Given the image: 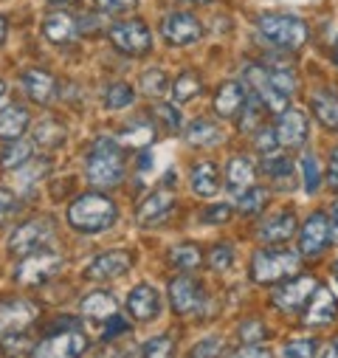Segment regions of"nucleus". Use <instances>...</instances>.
Masks as SVG:
<instances>
[{"label": "nucleus", "mask_w": 338, "mask_h": 358, "mask_svg": "<svg viewBox=\"0 0 338 358\" xmlns=\"http://www.w3.org/2000/svg\"><path fill=\"white\" fill-rule=\"evenodd\" d=\"M29 110L20 102H12L0 110V141H17L23 138V133L29 130Z\"/></svg>", "instance_id": "25"}, {"label": "nucleus", "mask_w": 338, "mask_h": 358, "mask_svg": "<svg viewBox=\"0 0 338 358\" xmlns=\"http://www.w3.org/2000/svg\"><path fill=\"white\" fill-rule=\"evenodd\" d=\"M257 31L277 48H285V51H296L307 43L310 37V29L302 17L296 15H285V12H268V15H260L257 17Z\"/></svg>", "instance_id": "4"}, {"label": "nucleus", "mask_w": 338, "mask_h": 358, "mask_svg": "<svg viewBox=\"0 0 338 358\" xmlns=\"http://www.w3.org/2000/svg\"><path fill=\"white\" fill-rule=\"evenodd\" d=\"M172 209H175V195L166 192V189H155V192H149V195L138 203V209H135V223H138L141 229H149V226L161 223Z\"/></svg>", "instance_id": "21"}, {"label": "nucleus", "mask_w": 338, "mask_h": 358, "mask_svg": "<svg viewBox=\"0 0 338 358\" xmlns=\"http://www.w3.org/2000/svg\"><path fill=\"white\" fill-rule=\"evenodd\" d=\"M82 0H48V6L54 9H71V6H79Z\"/></svg>", "instance_id": "55"}, {"label": "nucleus", "mask_w": 338, "mask_h": 358, "mask_svg": "<svg viewBox=\"0 0 338 358\" xmlns=\"http://www.w3.org/2000/svg\"><path fill=\"white\" fill-rule=\"evenodd\" d=\"M169 262H172L178 271L189 274V271H198V268L203 265V254L195 243H184V245H175L172 251H169Z\"/></svg>", "instance_id": "33"}, {"label": "nucleus", "mask_w": 338, "mask_h": 358, "mask_svg": "<svg viewBox=\"0 0 338 358\" xmlns=\"http://www.w3.org/2000/svg\"><path fill=\"white\" fill-rule=\"evenodd\" d=\"M330 234H332V240L338 243V198L332 201V206H330Z\"/></svg>", "instance_id": "53"}, {"label": "nucleus", "mask_w": 338, "mask_h": 358, "mask_svg": "<svg viewBox=\"0 0 338 358\" xmlns=\"http://www.w3.org/2000/svg\"><path fill=\"white\" fill-rule=\"evenodd\" d=\"M186 141L192 147H217L223 141V130L209 119H198L186 127Z\"/></svg>", "instance_id": "28"}, {"label": "nucleus", "mask_w": 338, "mask_h": 358, "mask_svg": "<svg viewBox=\"0 0 338 358\" xmlns=\"http://www.w3.org/2000/svg\"><path fill=\"white\" fill-rule=\"evenodd\" d=\"M332 234H330V217L327 212H313L304 217L302 229H299V254L304 259H313V257H321L330 245Z\"/></svg>", "instance_id": "12"}, {"label": "nucleus", "mask_w": 338, "mask_h": 358, "mask_svg": "<svg viewBox=\"0 0 338 358\" xmlns=\"http://www.w3.org/2000/svg\"><path fill=\"white\" fill-rule=\"evenodd\" d=\"M40 319V308L29 299H0V336H17Z\"/></svg>", "instance_id": "14"}, {"label": "nucleus", "mask_w": 338, "mask_h": 358, "mask_svg": "<svg viewBox=\"0 0 338 358\" xmlns=\"http://www.w3.org/2000/svg\"><path fill=\"white\" fill-rule=\"evenodd\" d=\"M189 187L198 198H214L220 192V169L214 161H200L189 169Z\"/></svg>", "instance_id": "24"}, {"label": "nucleus", "mask_w": 338, "mask_h": 358, "mask_svg": "<svg viewBox=\"0 0 338 358\" xmlns=\"http://www.w3.org/2000/svg\"><path fill=\"white\" fill-rule=\"evenodd\" d=\"M116 220L119 209L105 192H82L68 206V226L79 234H102Z\"/></svg>", "instance_id": "1"}, {"label": "nucleus", "mask_w": 338, "mask_h": 358, "mask_svg": "<svg viewBox=\"0 0 338 358\" xmlns=\"http://www.w3.org/2000/svg\"><path fill=\"white\" fill-rule=\"evenodd\" d=\"M135 102V91L127 82H113L108 91H105V108L108 110H124Z\"/></svg>", "instance_id": "37"}, {"label": "nucleus", "mask_w": 338, "mask_h": 358, "mask_svg": "<svg viewBox=\"0 0 338 358\" xmlns=\"http://www.w3.org/2000/svg\"><path fill=\"white\" fill-rule=\"evenodd\" d=\"M332 274H335V277H338V259H335V262H332Z\"/></svg>", "instance_id": "59"}, {"label": "nucleus", "mask_w": 338, "mask_h": 358, "mask_svg": "<svg viewBox=\"0 0 338 358\" xmlns=\"http://www.w3.org/2000/svg\"><path fill=\"white\" fill-rule=\"evenodd\" d=\"M313 113L318 119L321 127L338 133V94L330 91V87H321V91L313 96Z\"/></svg>", "instance_id": "27"}, {"label": "nucleus", "mask_w": 338, "mask_h": 358, "mask_svg": "<svg viewBox=\"0 0 338 358\" xmlns=\"http://www.w3.org/2000/svg\"><path fill=\"white\" fill-rule=\"evenodd\" d=\"M254 147H257V152H263V155L277 152L282 147L279 136H277V127H257L254 130Z\"/></svg>", "instance_id": "44"}, {"label": "nucleus", "mask_w": 338, "mask_h": 358, "mask_svg": "<svg viewBox=\"0 0 338 358\" xmlns=\"http://www.w3.org/2000/svg\"><path fill=\"white\" fill-rule=\"evenodd\" d=\"M296 226H299L296 215H293L291 209H285V212H277V215L265 217V220L257 226V237H260L263 243L282 245L285 240H291V237L296 234Z\"/></svg>", "instance_id": "23"}, {"label": "nucleus", "mask_w": 338, "mask_h": 358, "mask_svg": "<svg viewBox=\"0 0 338 358\" xmlns=\"http://www.w3.org/2000/svg\"><path fill=\"white\" fill-rule=\"evenodd\" d=\"M318 341L316 338H291L282 347V358H316Z\"/></svg>", "instance_id": "42"}, {"label": "nucleus", "mask_w": 338, "mask_h": 358, "mask_svg": "<svg viewBox=\"0 0 338 358\" xmlns=\"http://www.w3.org/2000/svg\"><path fill=\"white\" fill-rule=\"evenodd\" d=\"M302 254L291 248H260L251 257V282L277 285L299 274Z\"/></svg>", "instance_id": "3"}, {"label": "nucleus", "mask_w": 338, "mask_h": 358, "mask_svg": "<svg viewBox=\"0 0 338 358\" xmlns=\"http://www.w3.org/2000/svg\"><path fill=\"white\" fill-rule=\"evenodd\" d=\"M152 116L161 122V127L163 130H169V133H178L181 130V113H178V108L175 105H169V102H158L155 108H152Z\"/></svg>", "instance_id": "41"}, {"label": "nucleus", "mask_w": 338, "mask_h": 358, "mask_svg": "<svg viewBox=\"0 0 338 358\" xmlns=\"http://www.w3.org/2000/svg\"><path fill=\"white\" fill-rule=\"evenodd\" d=\"M316 288H318V282L313 277H299L296 274V277H291V280H285L282 285L274 288L271 302L282 313H299V310H304V305L310 302Z\"/></svg>", "instance_id": "11"}, {"label": "nucleus", "mask_w": 338, "mask_h": 358, "mask_svg": "<svg viewBox=\"0 0 338 358\" xmlns=\"http://www.w3.org/2000/svg\"><path fill=\"white\" fill-rule=\"evenodd\" d=\"M65 136H68L65 124H59L57 119H45V122H40V124L34 127L31 144L40 147V150H54V147H59V144L65 141Z\"/></svg>", "instance_id": "29"}, {"label": "nucleus", "mask_w": 338, "mask_h": 358, "mask_svg": "<svg viewBox=\"0 0 338 358\" xmlns=\"http://www.w3.org/2000/svg\"><path fill=\"white\" fill-rule=\"evenodd\" d=\"M94 3L108 15H130L138 6V0H94Z\"/></svg>", "instance_id": "48"}, {"label": "nucleus", "mask_w": 338, "mask_h": 358, "mask_svg": "<svg viewBox=\"0 0 338 358\" xmlns=\"http://www.w3.org/2000/svg\"><path fill=\"white\" fill-rule=\"evenodd\" d=\"M65 265V257L59 251H51V248H40L34 254H26L20 257L17 268H15V282L23 285V288H34V285H43L48 282L51 277H57Z\"/></svg>", "instance_id": "5"}, {"label": "nucleus", "mask_w": 338, "mask_h": 358, "mask_svg": "<svg viewBox=\"0 0 338 358\" xmlns=\"http://www.w3.org/2000/svg\"><path fill=\"white\" fill-rule=\"evenodd\" d=\"M20 85H23V91L26 96L34 102V105H51L59 94V82L54 73L43 71V68H26L20 73Z\"/></svg>", "instance_id": "15"}, {"label": "nucleus", "mask_w": 338, "mask_h": 358, "mask_svg": "<svg viewBox=\"0 0 338 358\" xmlns=\"http://www.w3.org/2000/svg\"><path fill=\"white\" fill-rule=\"evenodd\" d=\"M338 319V302H335V296H332V291L330 288H316L313 291V296H310V302L304 305V310H302V322L307 324V327H327V324H332Z\"/></svg>", "instance_id": "16"}, {"label": "nucleus", "mask_w": 338, "mask_h": 358, "mask_svg": "<svg viewBox=\"0 0 338 358\" xmlns=\"http://www.w3.org/2000/svg\"><path fill=\"white\" fill-rule=\"evenodd\" d=\"M88 352V338L79 327H59L45 333L29 352V358H82Z\"/></svg>", "instance_id": "6"}, {"label": "nucleus", "mask_w": 338, "mask_h": 358, "mask_svg": "<svg viewBox=\"0 0 338 358\" xmlns=\"http://www.w3.org/2000/svg\"><path fill=\"white\" fill-rule=\"evenodd\" d=\"M130 330V324L124 322V316H110L108 322H105V330H102V341H113L119 333H127Z\"/></svg>", "instance_id": "50"}, {"label": "nucleus", "mask_w": 338, "mask_h": 358, "mask_svg": "<svg viewBox=\"0 0 338 358\" xmlns=\"http://www.w3.org/2000/svg\"><path fill=\"white\" fill-rule=\"evenodd\" d=\"M43 34L48 43L54 45H71L82 37V26H79V17L68 15L65 9H57L51 15H45L43 20Z\"/></svg>", "instance_id": "17"}, {"label": "nucleus", "mask_w": 338, "mask_h": 358, "mask_svg": "<svg viewBox=\"0 0 338 358\" xmlns=\"http://www.w3.org/2000/svg\"><path fill=\"white\" fill-rule=\"evenodd\" d=\"M110 43L116 45V51L127 54V57H144L152 51V31L144 20L133 17V20H119L110 26L108 31Z\"/></svg>", "instance_id": "8"}, {"label": "nucleus", "mask_w": 338, "mask_h": 358, "mask_svg": "<svg viewBox=\"0 0 338 358\" xmlns=\"http://www.w3.org/2000/svg\"><path fill=\"white\" fill-rule=\"evenodd\" d=\"M228 358H274V352L268 347H260V344H245L237 352H231Z\"/></svg>", "instance_id": "51"}, {"label": "nucleus", "mask_w": 338, "mask_h": 358, "mask_svg": "<svg viewBox=\"0 0 338 358\" xmlns=\"http://www.w3.org/2000/svg\"><path fill=\"white\" fill-rule=\"evenodd\" d=\"M152 141H155V127L147 119H135V122H127L122 127L119 144H124V147H147Z\"/></svg>", "instance_id": "30"}, {"label": "nucleus", "mask_w": 338, "mask_h": 358, "mask_svg": "<svg viewBox=\"0 0 338 358\" xmlns=\"http://www.w3.org/2000/svg\"><path fill=\"white\" fill-rule=\"evenodd\" d=\"M206 262H209L212 271H220V274H223V271H228V268L234 265V248H231L228 243H217V245L209 248Z\"/></svg>", "instance_id": "40"}, {"label": "nucleus", "mask_w": 338, "mask_h": 358, "mask_svg": "<svg viewBox=\"0 0 338 358\" xmlns=\"http://www.w3.org/2000/svg\"><path fill=\"white\" fill-rule=\"evenodd\" d=\"M84 178L96 189H113L124 181V150L116 138L99 136L84 161Z\"/></svg>", "instance_id": "2"}, {"label": "nucleus", "mask_w": 338, "mask_h": 358, "mask_svg": "<svg viewBox=\"0 0 338 358\" xmlns=\"http://www.w3.org/2000/svg\"><path fill=\"white\" fill-rule=\"evenodd\" d=\"M277 136H279V144L282 147H299L307 141V133H310V122H307V113L299 110V108H285L279 116H277Z\"/></svg>", "instance_id": "18"}, {"label": "nucleus", "mask_w": 338, "mask_h": 358, "mask_svg": "<svg viewBox=\"0 0 338 358\" xmlns=\"http://www.w3.org/2000/svg\"><path fill=\"white\" fill-rule=\"evenodd\" d=\"M161 34L169 45H175V48L195 45V43L203 40V23L192 12H169L161 20Z\"/></svg>", "instance_id": "10"}, {"label": "nucleus", "mask_w": 338, "mask_h": 358, "mask_svg": "<svg viewBox=\"0 0 338 358\" xmlns=\"http://www.w3.org/2000/svg\"><path fill=\"white\" fill-rule=\"evenodd\" d=\"M248 102V91H245V82L242 79H228L217 87L214 94V102H212V110L220 116V119H234L240 116V110L245 108Z\"/></svg>", "instance_id": "19"}, {"label": "nucleus", "mask_w": 338, "mask_h": 358, "mask_svg": "<svg viewBox=\"0 0 338 358\" xmlns=\"http://www.w3.org/2000/svg\"><path fill=\"white\" fill-rule=\"evenodd\" d=\"M260 172L274 178V181H291L293 178V158L288 155H279V152H271L260 161Z\"/></svg>", "instance_id": "34"}, {"label": "nucleus", "mask_w": 338, "mask_h": 358, "mask_svg": "<svg viewBox=\"0 0 338 358\" xmlns=\"http://www.w3.org/2000/svg\"><path fill=\"white\" fill-rule=\"evenodd\" d=\"M17 212H20L17 195H15V192H9V189H3V187H0V223L12 220V217H15Z\"/></svg>", "instance_id": "47"}, {"label": "nucleus", "mask_w": 338, "mask_h": 358, "mask_svg": "<svg viewBox=\"0 0 338 358\" xmlns=\"http://www.w3.org/2000/svg\"><path fill=\"white\" fill-rule=\"evenodd\" d=\"M169 302L178 316H200L209 305V296L200 280H195L192 274H178L169 282Z\"/></svg>", "instance_id": "7"}, {"label": "nucleus", "mask_w": 338, "mask_h": 358, "mask_svg": "<svg viewBox=\"0 0 338 358\" xmlns=\"http://www.w3.org/2000/svg\"><path fill=\"white\" fill-rule=\"evenodd\" d=\"M116 310H119V299L110 291H94V294H88L79 302V313L82 316L99 319V322H108L110 316H116Z\"/></svg>", "instance_id": "26"}, {"label": "nucleus", "mask_w": 338, "mask_h": 358, "mask_svg": "<svg viewBox=\"0 0 338 358\" xmlns=\"http://www.w3.org/2000/svg\"><path fill=\"white\" fill-rule=\"evenodd\" d=\"M6 31H9V23H6V17H3V15H0V43L6 40Z\"/></svg>", "instance_id": "56"}, {"label": "nucleus", "mask_w": 338, "mask_h": 358, "mask_svg": "<svg viewBox=\"0 0 338 358\" xmlns=\"http://www.w3.org/2000/svg\"><path fill=\"white\" fill-rule=\"evenodd\" d=\"M127 313L135 322H152V319H158V313H161V294L149 282L135 285L130 291V296H127Z\"/></svg>", "instance_id": "22"}, {"label": "nucleus", "mask_w": 338, "mask_h": 358, "mask_svg": "<svg viewBox=\"0 0 338 358\" xmlns=\"http://www.w3.org/2000/svg\"><path fill=\"white\" fill-rule=\"evenodd\" d=\"M321 358H338V336L327 341V347L321 350Z\"/></svg>", "instance_id": "54"}, {"label": "nucleus", "mask_w": 338, "mask_h": 358, "mask_svg": "<svg viewBox=\"0 0 338 358\" xmlns=\"http://www.w3.org/2000/svg\"><path fill=\"white\" fill-rule=\"evenodd\" d=\"M231 215H234V206H231V203H209V206L203 209L200 220H203L206 226H220V223L231 220Z\"/></svg>", "instance_id": "45"}, {"label": "nucleus", "mask_w": 338, "mask_h": 358, "mask_svg": "<svg viewBox=\"0 0 338 358\" xmlns=\"http://www.w3.org/2000/svg\"><path fill=\"white\" fill-rule=\"evenodd\" d=\"M223 352V338L220 336H206L203 341H198L189 352V358H217Z\"/></svg>", "instance_id": "46"}, {"label": "nucleus", "mask_w": 338, "mask_h": 358, "mask_svg": "<svg viewBox=\"0 0 338 358\" xmlns=\"http://www.w3.org/2000/svg\"><path fill=\"white\" fill-rule=\"evenodd\" d=\"M254 181H257V164H254L248 155H231L228 166H226V189L231 192V198L245 195Z\"/></svg>", "instance_id": "20"}, {"label": "nucleus", "mask_w": 338, "mask_h": 358, "mask_svg": "<svg viewBox=\"0 0 338 358\" xmlns=\"http://www.w3.org/2000/svg\"><path fill=\"white\" fill-rule=\"evenodd\" d=\"M299 169H302V187L307 195H316L318 187H321V166H318V158L313 152H304L302 161H299Z\"/></svg>", "instance_id": "36"}, {"label": "nucleus", "mask_w": 338, "mask_h": 358, "mask_svg": "<svg viewBox=\"0 0 338 358\" xmlns=\"http://www.w3.org/2000/svg\"><path fill=\"white\" fill-rule=\"evenodd\" d=\"M268 198H271V195H268L265 187H251L245 195L237 198V212H240V215H257V212L265 209Z\"/></svg>", "instance_id": "39"}, {"label": "nucleus", "mask_w": 338, "mask_h": 358, "mask_svg": "<svg viewBox=\"0 0 338 358\" xmlns=\"http://www.w3.org/2000/svg\"><path fill=\"white\" fill-rule=\"evenodd\" d=\"M141 358H175V338L169 333L147 338V344L141 347Z\"/></svg>", "instance_id": "38"}, {"label": "nucleus", "mask_w": 338, "mask_h": 358, "mask_svg": "<svg viewBox=\"0 0 338 358\" xmlns=\"http://www.w3.org/2000/svg\"><path fill=\"white\" fill-rule=\"evenodd\" d=\"M203 91V79L198 71H181L172 82V99L175 102H192Z\"/></svg>", "instance_id": "32"}, {"label": "nucleus", "mask_w": 338, "mask_h": 358, "mask_svg": "<svg viewBox=\"0 0 338 358\" xmlns=\"http://www.w3.org/2000/svg\"><path fill=\"white\" fill-rule=\"evenodd\" d=\"M34 155V144L17 138V141H6L3 152H0V169H20L31 161Z\"/></svg>", "instance_id": "31"}, {"label": "nucleus", "mask_w": 338, "mask_h": 358, "mask_svg": "<svg viewBox=\"0 0 338 358\" xmlns=\"http://www.w3.org/2000/svg\"><path fill=\"white\" fill-rule=\"evenodd\" d=\"M3 94H6V82L0 79V99H3Z\"/></svg>", "instance_id": "58"}, {"label": "nucleus", "mask_w": 338, "mask_h": 358, "mask_svg": "<svg viewBox=\"0 0 338 358\" xmlns=\"http://www.w3.org/2000/svg\"><path fill=\"white\" fill-rule=\"evenodd\" d=\"M265 336H268V330H265V324H263L260 319H251V322H245V324L240 327V338L248 341V344H257V341H263Z\"/></svg>", "instance_id": "49"}, {"label": "nucleus", "mask_w": 338, "mask_h": 358, "mask_svg": "<svg viewBox=\"0 0 338 358\" xmlns=\"http://www.w3.org/2000/svg\"><path fill=\"white\" fill-rule=\"evenodd\" d=\"M327 184L332 189H338V144L332 147V152L327 158Z\"/></svg>", "instance_id": "52"}, {"label": "nucleus", "mask_w": 338, "mask_h": 358, "mask_svg": "<svg viewBox=\"0 0 338 358\" xmlns=\"http://www.w3.org/2000/svg\"><path fill=\"white\" fill-rule=\"evenodd\" d=\"M130 268H133V254L124 251V248H113V251H105V254H99L88 262V268H84V280L110 282V280L124 277Z\"/></svg>", "instance_id": "13"}, {"label": "nucleus", "mask_w": 338, "mask_h": 358, "mask_svg": "<svg viewBox=\"0 0 338 358\" xmlns=\"http://www.w3.org/2000/svg\"><path fill=\"white\" fill-rule=\"evenodd\" d=\"M260 108H265L263 99L257 94H248V102L240 110V130L242 133H254V124H257V119H260Z\"/></svg>", "instance_id": "43"}, {"label": "nucleus", "mask_w": 338, "mask_h": 358, "mask_svg": "<svg viewBox=\"0 0 338 358\" xmlns=\"http://www.w3.org/2000/svg\"><path fill=\"white\" fill-rule=\"evenodd\" d=\"M141 85V94L149 96V99H161L166 91H169V76L161 71V68H147L138 79Z\"/></svg>", "instance_id": "35"}, {"label": "nucleus", "mask_w": 338, "mask_h": 358, "mask_svg": "<svg viewBox=\"0 0 338 358\" xmlns=\"http://www.w3.org/2000/svg\"><path fill=\"white\" fill-rule=\"evenodd\" d=\"M54 237V220L51 217H31L26 223H20L12 237H9V254L15 257H26L34 254L40 248H45Z\"/></svg>", "instance_id": "9"}, {"label": "nucleus", "mask_w": 338, "mask_h": 358, "mask_svg": "<svg viewBox=\"0 0 338 358\" xmlns=\"http://www.w3.org/2000/svg\"><path fill=\"white\" fill-rule=\"evenodd\" d=\"M181 3H198V6H206V3H212V0H181Z\"/></svg>", "instance_id": "57"}]
</instances>
